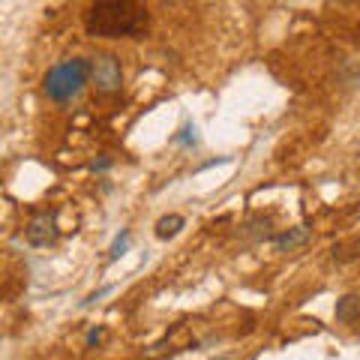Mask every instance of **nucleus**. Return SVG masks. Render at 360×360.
<instances>
[{
    "label": "nucleus",
    "instance_id": "nucleus-13",
    "mask_svg": "<svg viewBox=\"0 0 360 360\" xmlns=\"http://www.w3.org/2000/svg\"><path fill=\"white\" fill-rule=\"evenodd\" d=\"M111 291H115V285H103V288H96V291H90V295L82 300V307H94L96 300H103L105 295H111Z\"/></svg>",
    "mask_w": 360,
    "mask_h": 360
},
{
    "label": "nucleus",
    "instance_id": "nucleus-17",
    "mask_svg": "<svg viewBox=\"0 0 360 360\" xmlns=\"http://www.w3.org/2000/svg\"><path fill=\"white\" fill-rule=\"evenodd\" d=\"M336 4H348V0H336Z\"/></svg>",
    "mask_w": 360,
    "mask_h": 360
},
{
    "label": "nucleus",
    "instance_id": "nucleus-15",
    "mask_svg": "<svg viewBox=\"0 0 360 360\" xmlns=\"http://www.w3.org/2000/svg\"><path fill=\"white\" fill-rule=\"evenodd\" d=\"M222 162H229V156H217V160L201 162V165H198V172H207V168H213V165H222Z\"/></svg>",
    "mask_w": 360,
    "mask_h": 360
},
{
    "label": "nucleus",
    "instance_id": "nucleus-9",
    "mask_svg": "<svg viewBox=\"0 0 360 360\" xmlns=\"http://www.w3.org/2000/svg\"><path fill=\"white\" fill-rule=\"evenodd\" d=\"M172 144H177V148H186V150L198 148V127H195L193 120H186L184 127H180V129L172 135Z\"/></svg>",
    "mask_w": 360,
    "mask_h": 360
},
{
    "label": "nucleus",
    "instance_id": "nucleus-8",
    "mask_svg": "<svg viewBox=\"0 0 360 360\" xmlns=\"http://www.w3.org/2000/svg\"><path fill=\"white\" fill-rule=\"evenodd\" d=\"M186 225V219L180 217V213H168V217H162L160 222H156V238L160 240H172L180 234V229Z\"/></svg>",
    "mask_w": 360,
    "mask_h": 360
},
{
    "label": "nucleus",
    "instance_id": "nucleus-16",
    "mask_svg": "<svg viewBox=\"0 0 360 360\" xmlns=\"http://www.w3.org/2000/svg\"><path fill=\"white\" fill-rule=\"evenodd\" d=\"M213 360H234V357H229V354H219V357H213Z\"/></svg>",
    "mask_w": 360,
    "mask_h": 360
},
{
    "label": "nucleus",
    "instance_id": "nucleus-10",
    "mask_svg": "<svg viewBox=\"0 0 360 360\" xmlns=\"http://www.w3.org/2000/svg\"><path fill=\"white\" fill-rule=\"evenodd\" d=\"M340 82H342V87H360V60L357 58H345L342 60Z\"/></svg>",
    "mask_w": 360,
    "mask_h": 360
},
{
    "label": "nucleus",
    "instance_id": "nucleus-3",
    "mask_svg": "<svg viewBox=\"0 0 360 360\" xmlns=\"http://www.w3.org/2000/svg\"><path fill=\"white\" fill-rule=\"evenodd\" d=\"M90 84L96 87V94L115 96L123 87V66L117 54L99 51L96 58H90Z\"/></svg>",
    "mask_w": 360,
    "mask_h": 360
},
{
    "label": "nucleus",
    "instance_id": "nucleus-2",
    "mask_svg": "<svg viewBox=\"0 0 360 360\" xmlns=\"http://www.w3.org/2000/svg\"><path fill=\"white\" fill-rule=\"evenodd\" d=\"M84 84H90V60L87 58H66L60 63H54L42 78V94L51 103H72L82 94Z\"/></svg>",
    "mask_w": 360,
    "mask_h": 360
},
{
    "label": "nucleus",
    "instance_id": "nucleus-1",
    "mask_svg": "<svg viewBox=\"0 0 360 360\" xmlns=\"http://www.w3.org/2000/svg\"><path fill=\"white\" fill-rule=\"evenodd\" d=\"M148 25V0H94L84 15L90 37L120 39L135 37Z\"/></svg>",
    "mask_w": 360,
    "mask_h": 360
},
{
    "label": "nucleus",
    "instance_id": "nucleus-14",
    "mask_svg": "<svg viewBox=\"0 0 360 360\" xmlns=\"http://www.w3.org/2000/svg\"><path fill=\"white\" fill-rule=\"evenodd\" d=\"M99 340H103V328H90L87 330V336H84V342H87V348H94Z\"/></svg>",
    "mask_w": 360,
    "mask_h": 360
},
{
    "label": "nucleus",
    "instance_id": "nucleus-4",
    "mask_svg": "<svg viewBox=\"0 0 360 360\" xmlns=\"http://www.w3.org/2000/svg\"><path fill=\"white\" fill-rule=\"evenodd\" d=\"M60 238V229H58V213L54 210H45V213H37L30 222H27V229H25V240L30 246H54Z\"/></svg>",
    "mask_w": 360,
    "mask_h": 360
},
{
    "label": "nucleus",
    "instance_id": "nucleus-12",
    "mask_svg": "<svg viewBox=\"0 0 360 360\" xmlns=\"http://www.w3.org/2000/svg\"><path fill=\"white\" fill-rule=\"evenodd\" d=\"M115 165V160H111L108 153H99L94 162H90V172H96V174H103V172H108V168Z\"/></svg>",
    "mask_w": 360,
    "mask_h": 360
},
{
    "label": "nucleus",
    "instance_id": "nucleus-6",
    "mask_svg": "<svg viewBox=\"0 0 360 360\" xmlns=\"http://www.w3.org/2000/svg\"><path fill=\"white\" fill-rule=\"evenodd\" d=\"M270 229H274V219L270 217H250L243 225H240V231H238V238L240 240H246V243H262V240H267L270 238Z\"/></svg>",
    "mask_w": 360,
    "mask_h": 360
},
{
    "label": "nucleus",
    "instance_id": "nucleus-7",
    "mask_svg": "<svg viewBox=\"0 0 360 360\" xmlns=\"http://www.w3.org/2000/svg\"><path fill=\"white\" fill-rule=\"evenodd\" d=\"M333 315H336V321H340V324L360 321V295H342L340 300H336Z\"/></svg>",
    "mask_w": 360,
    "mask_h": 360
},
{
    "label": "nucleus",
    "instance_id": "nucleus-11",
    "mask_svg": "<svg viewBox=\"0 0 360 360\" xmlns=\"http://www.w3.org/2000/svg\"><path fill=\"white\" fill-rule=\"evenodd\" d=\"M129 243H132V231L129 229H123L115 240H111V246H108V262H117L120 255H127V250H129Z\"/></svg>",
    "mask_w": 360,
    "mask_h": 360
},
{
    "label": "nucleus",
    "instance_id": "nucleus-5",
    "mask_svg": "<svg viewBox=\"0 0 360 360\" xmlns=\"http://www.w3.org/2000/svg\"><path fill=\"white\" fill-rule=\"evenodd\" d=\"M309 238H312V231L307 229V225H295V229H285V231L274 234V250L276 252H295V250H300V246H307Z\"/></svg>",
    "mask_w": 360,
    "mask_h": 360
}]
</instances>
